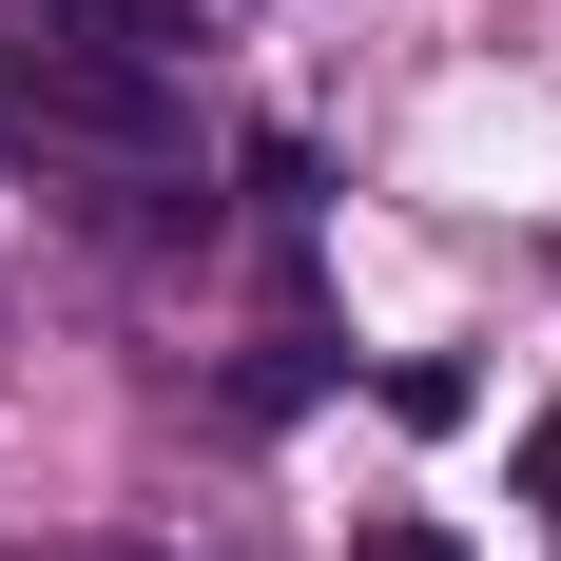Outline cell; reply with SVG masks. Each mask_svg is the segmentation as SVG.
<instances>
[{"mask_svg": "<svg viewBox=\"0 0 561 561\" xmlns=\"http://www.w3.org/2000/svg\"><path fill=\"white\" fill-rule=\"evenodd\" d=\"M348 561H446V542H426V523H368V542H348Z\"/></svg>", "mask_w": 561, "mask_h": 561, "instance_id": "6da1fadb", "label": "cell"}, {"mask_svg": "<svg viewBox=\"0 0 561 561\" xmlns=\"http://www.w3.org/2000/svg\"><path fill=\"white\" fill-rule=\"evenodd\" d=\"M98 561H156V542H98Z\"/></svg>", "mask_w": 561, "mask_h": 561, "instance_id": "3957f363", "label": "cell"}, {"mask_svg": "<svg viewBox=\"0 0 561 561\" xmlns=\"http://www.w3.org/2000/svg\"><path fill=\"white\" fill-rule=\"evenodd\" d=\"M523 484H542V504H561V407H542V446H523Z\"/></svg>", "mask_w": 561, "mask_h": 561, "instance_id": "7a4b0ae2", "label": "cell"}]
</instances>
